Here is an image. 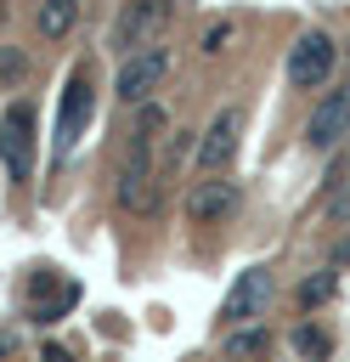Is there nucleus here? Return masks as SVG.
Segmentation results:
<instances>
[{"instance_id": "14", "label": "nucleus", "mask_w": 350, "mask_h": 362, "mask_svg": "<svg viewBox=\"0 0 350 362\" xmlns=\"http://www.w3.org/2000/svg\"><path fill=\"white\" fill-rule=\"evenodd\" d=\"M231 40H237V23H231V17H220V23H209V28H203L198 51H203V57H226V51H231Z\"/></svg>"}, {"instance_id": "11", "label": "nucleus", "mask_w": 350, "mask_h": 362, "mask_svg": "<svg viewBox=\"0 0 350 362\" xmlns=\"http://www.w3.org/2000/svg\"><path fill=\"white\" fill-rule=\"evenodd\" d=\"M79 11H85V0H40L34 28H40L45 40H68V34H73V23H79Z\"/></svg>"}, {"instance_id": "6", "label": "nucleus", "mask_w": 350, "mask_h": 362, "mask_svg": "<svg viewBox=\"0 0 350 362\" xmlns=\"http://www.w3.org/2000/svg\"><path fill=\"white\" fill-rule=\"evenodd\" d=\"M90 107H96V85H90V68L79 62V68L68 74V85H62V107H56V158L73 153V141H79L85 124H90Z\"/></svg>"}, {"instance_id": "20", "label": "nucleus", "mask_w": 350, "mask_h": 362, "mask_svg": "<svg viewBox=\"0 0 350 362\" xmlns=\"http://www.w3.org/2000/svg\"><path fill=\"white\" fill-rule=\"evenodd\" d=\"M40 362H73V351H68V345H51V339H45V345H40Z\"/></svg>"}, {"instance_id": "16", "label": "nucleus", "mask_w": 350, "mask_h": 362, "mask_svg": "<svg viewBox=\"0 0 350 362\" xmlns=\"http://www.w3.org/2000/svg\"><path fill=\"white\" fill-rule=\"evenodd\" d=\"M73 300H79V288L68 283V288H62L56 300H34V305H28V317H34V322H56V317H62V311H68Z\"/></svg>"}, {"instance_id": "9", "label": "nucleus", "mask_w": 350, "mask_h": 362, "mask_svg": "<svg viewBox=\"0 0 350 362\" xmlns=\"http://www.w3.org/2000/svg\"><path fill=\"white\" fill-rule=\"evenodd\" d=\"M265 300H271V272H265V266H248V272H237V283L226 288L220 322H226V328H243V322H254V317L265 311Z\"/></svg>"}, {"instance_id": "10", "label": "nucleus", "mask_w": 350, "mask_h": 362, "mask_svg": "<svg viewBox=\"0 0 350 362\" xmlns=\"http://www.w3.org/2000/svg\"><path fill=\"white\" fill-rule=\"evenodd\" d=\"M339 136H350V85L327 90V96L316 102V113L305 119V141H310L316 153H333Z\"/></svg>"}, {"instance_id": "2", "label": "nucleus", "mask_w": 350, "mask_h": 362, "mask_svg": "<svg viewBox=\"0 0 350 362\" xmlns=\"http://www.w3.org/2000/svg\"><path fill=\"white\" fill-rule=\"evenodd\" d=\"M169 17H175V0H124L119 17H113V51L135 57V51L158 45V34L169 28Z\"/></svg>"}, {"instance_id": "19", "label": "nucleus", "mask_w": 350, "mask_h": 362, "mask_svg": "<svg viewBox=\"0 0 350 362\" xmlns=\"http://www.w3.org/2000/svg\"><path fill=\"white\" fill-rule=\"evenodd\" d=\"M327 221H333V226H350V187H344V192L327 204Z\"/></svg>"}, {"instance_id": "15", "label": "nucleus", "mask_w": 350, "mask_h": 362, "mask_svg": "<svg viewBox=\"0 0 350 362\" xmlns=\"http://www.w3.org/2000/svg\"><path fill=\"white\" fill-rule=\"evenodd\" d=\"M333 288H339V272L327 266V272H316V277L299 283V305H322V300H333Z\"/></svg>"}, {"instance_id": "5", "label": "nucleus", "mask_w": 350, "mask_h": 362, "mask_svg": "<svg viewBox=\"0 0 350 362\" xmlns=\"http://www.w3.org/2000/svg\"><path fill=\"white\" fill-rule=\"evenodd\" d=\"M0 164H6V181L34 175V102H11L0 113Z\"/></svg>"}, {"instance_id": "21", "label": "nucleus", "mask_w": 350, "mask_h": 362, "mask_svg": "<svg viewBox=\"0 0 350 362\" xmlns=\"http://www.w3.org/2000/svg\"><path fill=\"white\" fill-rule=\"evenodd\" d=\"M0 356H11V334L6 328H0Z\"/></svg>"}, {"instance_id": "8", "label": "nucleus", "mask_w": 350, "mask_h": 362, "mask_svg": "<svg viewBox=\"0 0 350 362\" xmlns=\"http://www.w3.org/2000/svg\"><path fill=\"white\" fill-rule=\"evenodd\" d=\"M237 204H243V187H237V181H226V175H203V181H192V192H186V221L215 226V221H231Z\"/></svg>"}, {"instance_id": "1", "label": "nucleus", "mask_w": 350, "mask_h": 362, "mask_svg": "<svg viewBox=\"0 0 350 362\" xmlns=\"http://www.w3.org/2000/svg\"><path fill=\"white\" fill-rule=\"evenodd\" d=\"M113 198L124 215H152L158 209V170H152V141L147 136H130V153L113 175Z\"/></svg>"}, {"instance_id": "13", "label": "nucleus", "mask_w": 350, "mask_h": 362, "mask_svg": "<svg viewBox=\"0 0 350 362\" xmlns=\"http://www.w3.org/2000/svg\"><path fill=\"white\" fill-rule=\"evenodd\" d=\"M288 345H294L299 362H322V356H327V334H322L316 322H299V328L288 334Z\"/></svg>"}, {"instance_id": "7", "label": "nucleus", "mask_w": 350, "mask_h": 362, "mask_svg": "<svg viewBox=\"0 0 350 362\" xmlns=\"http://www.w3.org/2000/svg\"><path fill=\"white\" fill-rule=\"evenodd\" d=\"M237 141H243V107H220V113L203 124L198 147H192L198 170H203V175H220V170L237 158Z\"/></svg>"}, {"instance_id": "17", "label": "nucleus", "mask_w": 350, "mask_h": 362, "mask_svg": "<svg viewBox=\"0 0 350 362\" xmlns=\"http://www.w3.org/2000/svg\"><path fill=\"white\" fill-rule=\"evenodd\" d=\"M23 79H28V57L0 45V85H23Z\"/></svg>"}, {"instance_id": "4", "label": "nucleus", "mask_w": 350, "mask_h": 362, "mask_svg": "<svg viewBox=\"0 0 350 362\" xmlns=\"http://www.w3.org/2000/svg\"><path fill=\"white\" fill-rule=\"evenodd\" d=\"M333 62H339L333 34L305 28V34L288 45V85H294V90H322V85H327V74H333Z\"/></svg>"}, {"instance_id": "18", "label": "nucleus", "mask_w": 350, "mask_h": 362, "mask_svg": "<svg viewBox=\"0 0 350 362\" xmlns=\"http://www.w3.org/2000/svg\"><path fill=\"white\" fill-rule=\"evenodd\" d=\"M164 124H169V119H164V107H158V102H141V113H135V136H147V141H152Z\"/></svg>"}, {"instance_id": "12", "label": "nucleus", "mask_w": 350, "mask_h": 362, "mask_svg": "<svg viewBox=\"0 0 350 362\" xmlns=\"http://www.w3.org/2000/svg\"><path fill=\"white\" fill-rule=\"evenodd\" d=\"M260 351H265V328H260V322L231 328V334H226V345H220V356H226V362H248V356H260Z\"/></svg>"}, {"instance_id": "3", "label": "nucleus", "mask_w": 350, "mask_h": 362, "mask_svg": "<svg viewBox=\"0 0 350 362\" xmlns=\"http://www.w3.org/2000/svg\"><path fill=\"white\" fill-rule=\"evenodd\" d=\"M164 79H169V45H147V51H135V57L119 62V74H113V96H119L124 107H141V102L158 96Z\"/></svg>"}]
</instances>
